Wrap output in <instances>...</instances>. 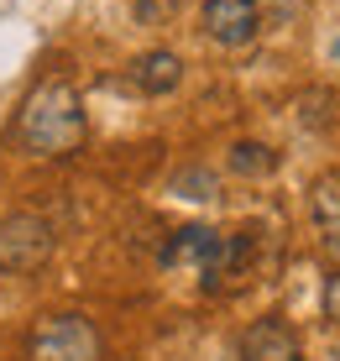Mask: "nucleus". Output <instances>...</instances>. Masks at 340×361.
I'll return each instance as SVG.
<instances>
[{
	"label": "nucleus",
	"instance_id": "f03ea898",
	"mask_svg": "<svg viewBox=\"0 0 340 361\" xmlns=\"http://www.w3.org/2000/svg\"><path fill=\"white\" fill-rule=\"evenodd\" d=\"M27 361H105V335L90 314H42L27 330Z\"/></svg>",
	"mask_w": 340,
	"mask_h": 361
},
{
	"label": "nucleus",
	"instance_id": "20e7f679",
	"mask_svg": "<svg viewBox=\"0 0 340 361\" xmlns=\"http://www.w3.org/2000/svg\"><path fill=\"white\" fill-rule=\"evenodd\" d=\"M199 27L220 47H246V42H257V32H262V6L257 0H205Z\"/></svg>",
	"mask_w": 340,
	"mask_h": 361
},
{
	"label": "nucleus",
	"instance_id": "f257e3e1",
	"mask_svg": "<svg viewBox=\"0 0 340 361\" xmlns=\"http://www.w3.org/2000/svg\"><path fill=\"white\" fill-rule=\"evenodd\" d=\"M11 136H16V147L27 157H73L84 147V136H90L79 90H73L63 73L37 79L27 90V99H21V110H16Z\"/></svg>",
	"mask_w": 340,
	"mask_h": 361
},
{
	"label": "nucleus",
	"instance_id": "9b49d317",
	"mask_svg": "<svg viewBox=\"0 0 340 361\" xmlns=\"http://www.w3.org/2000/svg\"><path fill=\"white\" fill-rule=\"evenodd\" d=\"M320 309H324V319L330 325H340V267L324 278V293H320Z\"/></svg>",
	"mask_w": 340,
	"mask_h": 361
},
{
	"label": "nucleus",
	"instance_id": "1a4fd4ad",
	"mask_svg": "<svg viewBox=\"0 0 340 361\" xmlns=\"http://www.w3.org/2000/svg\"><path fill=\"white\" fill-rule=\"evenodd\" d=\"M231 173L236 178H272L278 173V152H272L267 142H231Z\"/></svg>",
	"mask_w": 340,
	"mask_h": 361
},
{
	"label": "nucleus",
	"instance_id": "0eeeda50",
	"mask_svg": "<svg viewBox=\"0 0 340 361\" xmlns=\"http://www.w3.org/2000/svg\"><path fill=\"white\" fill-rule=\"evenodd\" d=\"M131 84L142 94H173L183 84V58L173 47H152V53L131 58Z\"/></svg>",
	"mask_w": 340,
	"mask_h": 361
},
{
	"label": "nucleus",
	"instance_id": "ddd939ff",
	"mask_svg": "<svg viewBox=\"0 0 340 361\" xmlns=\"http://www.w3.org/2000/svg\"><path fill=\"white\" fill-rule=\"evenodd\" d=\"M335 58H340V42H335Z\"/></svg>",
	"mask_w": 340,
	"mask_h": 361
},
{
	"label": "nucleus",
	"instance_id": "9d476101",
	"mask_svg": "<svg viewBox=\"0 0 340 361\" xmlns=\"http://www.w3.org/2000/svg\"><path fill=\"white\" fill-rule=\"evenodd\" d=\"M173 194H183V199H210V194H215V173H205V168L178 173V178H173Z\"/></svg>",
	"mask_w": 340,
	"mask_h": 361
},
{
	"label": "nucleus",
	"instance_id": "7ed1b4c3",
	"mask_svg": "<svg viewBox=\"0 0 340 361\" xmlns=\"http://www.w3.org/2000/svg\"><path fill=\"white\" fill-rule=\"evenodd\" d=\"M53 246H58V231L47 226L42 215L32 209H16V215L0 220V272H37L53 262Z\"/></svg>",
	"mask_w": 340,
	"mask_h": 361
},
{
	"label": "nucleus",
	"instance_id": "39448f33",
	"mask_svg": "<svg viewBox=\"0 0 340 361\" xmlns=\"http://www.w3.org/2000/svg\"><path fill=\"white\" fill-rule=\"evenodd\" d=\"M241 361H304V341H298V330L288 319L262 314L241 335Z\"/></svg>",
	"mask_w": 340,
	"mask_h": 361
},
{
	"label": "nucleus",
	"instance_id": "423d86ee",
	"mask_svg": "<svg viewBox=\"0 0 340 361\" xmlns=\"http://www.w3.org/2000/svg\"><path fill=\"white\" fill-rule=\"evenodd\" d=\"M215 246H220V231L215 226H183L168 235V246H162V267H194L205 272L215 262Z\"/></svg>",
	"mask_w": 340,
	"mask_h": 361
},
{
	"label": "nucleus",
	"instance_id": "f8f14e48",
	"mask_svg": "<svg viewBox=\"0 0 340 361\" xmlns=\"http://www.w3.org/2000/svg\"><path fill=\"white\" fill-rule=\"evenodd\" d=\"M324 257H330V267H340V226L324 231Z\"/></svg>",
	"mask_w": 340,
	"mask_h": 361
},
{
	"label": "nucleus",
	"instance_id": "6e6552de",
	"mask_svg": "<svg viewBox=\"0 0 340 361\" xmlns=\"http://www.w3.org/2000/svg\"><path fill=\"white\" fill-rule=\"evenodd\" d=\"M309 215L320 231H335L340 226V168L320 173V178L309 183Z\"/></svg>",
	"mask_w": 340,
	"mask_h": 361
}]
</instances>
